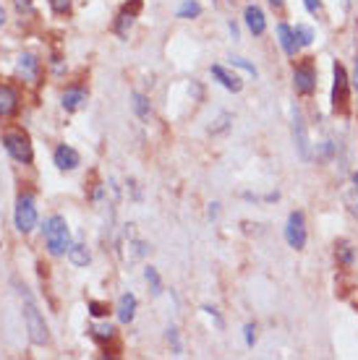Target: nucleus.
<instances>
[{"mask_svg": "<svg viewBox=\"0 0 358 360\" xmlns=\"http://www.w3.org/2000/svg\"><path fill=\"white\" fill-rule=\"evenodd\" d=\"M269 5H272V8H282V5H285V0H269Z\"/></svg>", "mask_w": 358, "mask_h": 360, "instance_id": "obj_32", "label": "nucleus"}, {"mask_svg": "<svg viewBox=\"0 0 358 360\" xmlns=\"http://www.w3.org/2000/svg\"><path fill=\"white\" fill-rule=\"evenodd\" d=\"M92 337L97 339V342H110L113 337H115V329L110 326V324H97V326H92Z\"/></svg>", "mask_w": 358, "mask_h": 360, "instance_id": "obj_21", "label": "nucleus"}, {"mask_svg": "<svg viewBox=\"0 0 358 360\" xmlns=\"http://www.w3.org/2000/svg\"><path fill=\"white\" fill-rule=\"evenodd\" d=\"M53 162H55V168L58 170H76L81 165V157L76 149H71V146H66V144H60L58 149H55V155H53Z\"/></svg>", "mask_w": 358, "mask_h": 360, "instance_id": "obj_9", "label": "nucleus"}, {"mask_svg": "<svg viewBox=\"0 0 358 360\" xmlns=\"http://www.w3.org/2000/svg\"><path fill=\"white\" fill-rule=\"evenodd\" d=\"M293 136H295V146H298L301 157L309 159V136H306V123L298 110L293 113Z\"/></svg>", "mask_w": 358, "mask_h": 360, "instance_id": "obj_11", "label": "nucleus"}, {"mask_svg": "<svg viewBox=\"0 0 358 360\" xmlns=\"http://www.w3.org/2000/svg\"><path fill=\"white\" fill-rule=\"evenodd\" d=\"M345 204H348V209H350L353 214H358V188L356 185L345 193Z\"/></svg>", "mask_w": 358, "mask_h": 360, "instance_id": "obj_25", "label": "nucleus"}, {"mask_svg": "<svg viewBox=\"0 0 358 360\" xmlns=\"http://www.w3.org/2000/svg\"><path fill=\"white\" fill-rule=\"evenodd\" d=\"M353 185H356V188H358V172H356V175H353Z\"/></svg>", "mask_w": 358, "mask_h": 360, "instance_id": "obj_34", "label": "nucleus"}, {"mask_svg": "<svg viewBox=\"0 0 358 360\" xmlns=\"http://www.w3.org/2000/svg\"><path fill=\"white\" fill-rule=\"evenodd\" d=\"M278 39H280V45H282V50H285V55H295L298 42H295V34H293L291 26L280 24L278 26Z\"/></svg>", "mask_w": 358, "mask_h": 360, "instance_id": "obj_16", "label": "nucleus"}, {"mask_svg": "<svg viewBox=\"0 0 358 360\" xmlns=\"http://www.w3.org/2000/svg\"><path fill=\"white\" fill-rule=\"evenodd\" d=\"M3 146H5V152L14 157L16 162L32 165L34 149H32V139H29L24 131H5L3 133Z\"/></svg>", "mask_w": 358, "mask_h": 360, "instance_id": "obj_3", "label": "nucleus"}, {"mask_svg": "<svg viewBox=\"0 0 358 360\" xmlns=\"http://www.w3.org/2000/svg\"><path fill=\"white\" fill-rule=\"evenodd\" d=\"M144 277H146V282L152 284V293H155V295H159V293H162V284H159L157 269H152V267H146Z\"/></svg>", "mask_w": 358, "mask_h": 360, "instance_id": "obj_24", "label": "nucleus"}, {"mask_svg": "<svg viewBox=\"0 0 358 360\" xmlns=\"http://www.w3.org/2000/svg\"><path fill=\"white\" fill-rule=\"evenodd\" d=\"M60 104L66 107L68 113H76V110H81V107L87 104V91L79 89V87H71V89L63 91V97H60Z\"/></svg>", "mask_w": 358, "mask_h": 360, "instance_id": "obj_12", "label": "nucleus"}, {"mask_svg": "<svg viewBox=\"0 0 358 360\" xmlns=\"http://www.w3.org/2000/svg\"><path fill=\"white\" fill-rule=\"evenodd\" d=\"M50 8L55 13H68L71 11V0H50Z\"/></svg>", "mask_w": 358, "mask_h": 360, "instance_id": "obj_27", "label": "nucleus"}, {"mask_svg": "<svg viewBox=\"0 0 358 360\" xmlns=\"http://www.w3.org/2000/svg\"><path fill=\"white\" fill-rule=\"evenodd\" d=\"M133 110H136V115L142 120H149V102H146L144 94H139V91H133Z\"/></svg>", "mask_w": 358, "mask_h": 360, "instance_id": "obj_20", "label": "nucleus"}, {"mask_svg": "<svg viewBox=\"0 0 358 360\" xmlns=\"http://www.w3.org/2000/svg\"><path fill=\"white\" fill-rule=\"evenodd\" d=\"M133 316H136V295H133V293H126V295H120L118 300V319L123 324H131Z\"/></svg>", "mask_w": 358, "mask_h": 360, "instance_id": "obj_14", "label": "nucleus"}, {"mask_svg": "<svg viewBox=\"0 0 358 360\" xmlns=\"http://www.w3.org/2000/svg\"><path fill=\"white\" fill-rule=\"evenodd\" d=\"M68 258H71V264L74 267H87L89 261H92V254H89V248L87 245H71L68 248Z\"/></svg>", "mask_w": 358, "mask_h": 360, "instance_id": "obj_17", "label": "nucleus"}, {"mask_svg": "<svg viewBox=\"0 0 358 360\" xmlns=\"http://www.w3.org/2000/svg\"><path fill=\"white\" fill-rule=\"evenodd\" d=\"M212 76L225 87L227 91H240L243 89V84H240V78L238 76H230L223 65H212Z\"/></svg>", "mask_w": 358, "mask_h": 360, "instance_id": "obj_15", "label": "nucleus"}, {"mask_svg": "<svg viewBox=\"0 0 358 360\" xmlns=\"http://www.w3.org/2000/svg\"><path fill=\"white\" fill-rule=\"evenodd\" d=\"M42 235H45V245L50 251V256H63L71 248V232H68L66 219L60 214H53V217L45 222L42 227Z\"/></svg>", "mask_w": 358, "mask_h": 360, "instance_id": "obj_2", "label": "nucleus"}, {"mask_svg": "<svg viewBox=\"0 0 358 360\" xmlns=\"http://www.w3.org/2000/svg\"><path fill=\"white\" fill-rule=\"evenodd\" d=\"M243 19H246V26H249V32L251 34H265V29H267V19H265V13H262V8H256V5H249L246 8V13H243Z\"/></svg>", "mask_w": 358, "mask_h": 360, "instance_id": "obj_13", "label": "nucleus"}, {"mask_svg": "<svg viewBox=\"0 0 358 360\" xmlns=\"http://www.w3.org/2000/svg\"><path fill=\"white\" fill-rule=\"evenodd\" d=\"M199 13H201L199 0H183V3L178 5V19H197Z\"/></svg>", "mask_w": 358, "mask_h": 360, "instance_id": "obj_18", "label": "nucleus"}, {"mask_svg": "<svg viewBox=\"0 0 358 360\" xmlns=\"http://www.w3.org/2000/svg\"><path fill=\"white\" fill-rule=\"evenodd\" d=\"M335 254H337V261H340L343 267H350V264H353V245L348 243V240H340V243L335 245Z\"/></svg>", "mask_w": 358, "mask_h": 360, "instance_id": "obj_19", "label": "nucleus"}, {"mask_svg": "<svg viewBox=\"0 0 358 360\" xmlns=\"http://www.w3.org/2000/svg\"><path fill=\"white\" fill-rule=\"evenodd\" d=\"M5 24V11H3V5H0V26Z\"/></svg>", "mask_w": 358, "mask_h": 360, "instance_id": "obj_33", "label": "nucleus"}, {"mask_svg": "<svg viewBox=\"0 0 358 360\" xmlns=\"http://www.w3.org/2000/svg\"><path fill=\"white\" fill-rule=\"evenodd\" d=\"M293 84H295V91L311 94V91L317 89V74H314V68L311 65H298L293 71Z\"/></svg>", "mask_w": 358, "mask_h": 360, "instance_id": "obj_8", "label": "nucleus"}, {"mask_svg": "<svg viewBox=\"0 0 358 360\" xmlns=\"http://www.w3.org/2000/svg\"><path fill=\"white\" fill-rule=\"evenodd\" d=\"M89 313H92L94 319H100V316H105L107 313V306L105 303H97V300H92V303H89Z\"/></svg>", "mask_w": 358, "mask_h": 360, "instance_id": "obj_28", "label": "nucleus"}, {"mask_svg": "<svg viewBox=\"0 0 358 360\" xmlns=\"http://www.w3.org/2000/svg\"><path fill=\"white\" fill-rule=\"evenodd\" d=\"M21 300H24V324H27L29 342L37 345V348H45L50 342V332H47V324L42 319L40 308H37V303H34V297L27 287H21Z\"/></svg>", "mask_w": 358, "mask_h": 360, "instance_id": "obj_1", "label": "nucleus"}, {"mask_svg": "<svg viewBox=\"0 0 358 360\" xmlns=\"http://www.w3.org/2000/svg\"><path fill=\"white\" fill-rule=\"evenodd\" d=\"M332 74H335V84H332V110L345 115V113H348V100H350V97H348V74H345V68L340 63H335Z\"/></svg>", "mask_w": 358, "mask_h": 360, "instance_id": "obj_5", "label": "nucleus"}, {"mask_svg": "<svg viewBox=\"0 0 358 360\" xmlns=\"http://www.w3.org/2000/svg\"><path fill=\"white\" fill-rule=\"evenodd\" d=\"M285 240L291 248L301 251L306 245V222H304V214L301 212H293L288 217V227H285Z\"/></svg>", "mask_w": 358, "mask_h": 360, "instance_id": "obj_6", "label": "nucleus"}, {"mask_svg": "<svg viewBox=\"0 0 358 360\" xmlns=\"http://www.w3.org/2000/svg\"><path fill=\"white\" fill-rule=\"evenodd\" d=\"M131 26H133V11H128V8H126V11L118 16V26H115V32H118L120 37H126Z\"/></svg>", "mask_w": 358, "mask_h": 360, "instance_id": "obj_23", "label": "nucleus"}, {"mask_svg": "<svg viewBox=\"0 0 358 360\" xmlns=\"http://www.w3.org/2000/svg\"><path fill=\"white\" fill-rule=\"evenodd\" d=\"M16 74L24 81H37V76H40V58L34 52H21L19 63H16Z\"/></svg>", "mask_w": 358, "mask_h": 360, "instance_id": "obj_7", "label": "nucleus"}, {"mask_svg": "<svg viewBox=\"0 0 358 360\" xmlns=\"http://www.w3.org/2000/svg\"><path fill=\"white\" fill-rule=\"evenodd\" d=\"M230 63L233 65H238L240 71H246V74H251V76H256V68H254L249 60H243V58H230Z\"/></svg>", "mask_w": 358, "mask_h": 360, "instance_id": "obj_26", "label": "nucleus"}, {"mask_svg": "<svg viewBox=\"0 0 358 360\" xmlns=\"http://www.w3.org/2000/svg\"><path fill=\"white\" fill-rule=\"evenodd\" d=\"M293 34H295V39H298V45H304V47L314 42V32H311V26H306V24H295Z\"/></svg>", "mask_w": 358, "mask_h": 360, "instance_id": "obj_22", "label": "nucleus"}, {"mask_svg": "<svg viewBox=\"0 0 358 360\" xmlns=\"http://www.w3.org/2000/svg\"><path fill=\"white\" fill-rule=\"evenodd\" d=\"M19 110V94L14 87L0 84V117H11Z\"/></svg>", "mask_w": 358, "mask_h": 360, "instance_id": "obj_10", "label": "nucleus"}, {"mask_svg": "<svg viewBox=\"0 0 358 360\" xmlns=\"http://www.w3.org/2000/svg\"><path fill=\"white\" fill-rule=\"evenodd\" d=\"M16 11L19 13H32V0H16Z\"/></svg>", "mask_w": 358, "mask_h": 360, "instance_id": "obj_30", "label": "nucleus"}, {"mask_svg": "<svg viewBox=\"0 0 358 360\" xmlns=\"http://www.w3.org/2000/svg\"><path fill=\"white\" fill-rule=\"evenodd\" d=\"M14 219H16V227H19V232H32L34 227H37V206H34L32 193H21V196H19Z\"/></svg>", "mask_w": 358, "mask_h": 360, "instance_id": "obj_4", "label": "nucleus"}, {"mask_svg": "<svg viewBox=\"0 0 358 360\" xmlns=\"http://www.w3.org/2000/svg\"><path fill=\"white\" fill-rule=\"evenodd\" d=\"M254 342H256V329H254V324H249L246 326V345L254 348Z\"/></svg>", "mask_w": 358, "mask_h": 360, "instance_id": "obj_29", "label": "nucleus"}, {"mask_svg": "<svg viewBox=\"0 0 358 360\" xmlns=\"http://www.w3.org/2000/svg\"><path fill=\"white\" fill-rule=\"evenodd\" d=\"M304 3L309 13H319V0H304Z\"/></svg>", "mask_w": 358, "mask_h": 360, "instance_id": "obj_31", "label": "nucleus"}]
</instances>
